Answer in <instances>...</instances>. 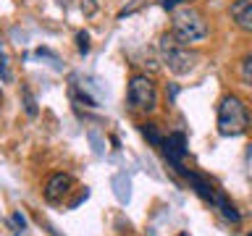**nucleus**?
<instances>
[{
	"instance_id": "f257e3e1",
	"label": "nucleus",
	"mask_w": 252,
	"mask_h": 236,
	"mask_svg": "<svg viewBox=\"0 0 252 236\" xmlns=\"http://www.w3.org/2000/svg\"><path fill=\"white\" fill-rule=\"evenodd\" d=\"M171 34L179 39L181 45H194L200 39L208 37V21L205 16L192 5H181L173 11V19H171Z\"/></svg>"
},
{
	"instance_id": "f03ea898",
	"label": "nucleus",
	"mask_w": 252,
	"mask_h": 236,
	"mask_svg": "<svg viewBox=\"0 0 252 236\" xmlns=\"http://www.w3.org/2000/svg\"><path fill=\"white\" fill-rule=\"evenodd\" d=\"M250 129V110L236 97L226 94L218 105V134L220 137H239Z\"/></svg>"
},
{
	"instance_id": "7ed1b4c3",
	"label": "nucleus",
	"mask_w": 252,
	"mask_h": 236,
	"mask_svg": "<svg viewBox=\"0 0 252 236\" xmlns=\"http://www.w3.org/2000/svg\"><path fill=\"white\" fill-rule=\"evenodd\" d=\"M158 50H160V58L168 66V71L176 76H184L189 71H194V66L200 63V55L194 50H189L187 45H181L173 34H163L160 42H158Z\"/></svg>"
},
{
	"instance_id": "20e7f679",
	"label": "nucleus",
	"mask_w": 252,
	"mask_h": 236,
	"mask_svg": "<svg viewBox=\"0 0 252 236\" xmlns=\"http://www.w3.org/2000/svg\"><path fill=\"white\" fill-rule=\"evenodd\" d=\"M126 102L134 113H153L158 110V102H160V94H158V87L150 76L145 74H134L129 79V89H126Z\"/></svg>"
},
{
	"instance_id": "39448f33",
	"label": "nucleus",
	"mask_w": 252,
	"mask_h": 236,
	"mask_svg": "<svg viewBox=\"0 0 252 236\" xmlns=\"http://www.w3.org/2000/svg\"><path fill=\"white\" fill-rule=\"evenodd\" d=\"M160 149H163L165 160L173 165V171L184 168V157H187V137H184V131H173V134H168V137H163Z\"/></svg>"
},
{
	"instance_id": "423d86ee",
	"label": "nucleus",
	"mask_w": 252,
	"mask_h": 236,
	"mask_svg": "<svg viewBox=\"0 0 252 236\" xmlns=\"http://www.w3.org/2000/svg\"><path fill=\"white\" fill-rule=\"evenodd\" d=\"M71 192H74V178H71L68 173H53V176L47 178L45 189H42L45 200H47V202H53V205L63 202Z\"/></svg>"
},
{
	"instance_id": "0eeeda50",
	"label": "nucleus",
	"mask_w": 252,
	"mask_h": 236,
	"mask_svg": "<svg viewBox=\"0 0 252 236\" xmlns=\"http://www.w3.org/2000/svg\"><path fill=\"white\" fill-rule=\"evenodd\" d=\"M228 13H231L234 24L242 31H250L252 34V0H234L231 8H228Z\"/></svg>"
},
{
	"instance_id": "6e6552de",
	"label": "nucleus",
	"mask_w": 252,
	"mask_h": 236,
	"mask_svg": "<svg viewBox=\"0 0 252 236\" xmlns=\"http://www.w3.org/2000/svg\"><path fill=\"white\" fill-rule=\"evenodd\" d=\"M139 129H142V134H145V139L150 142V145H155V147L163 145V134L158 131V123H142Z\"/></svg>"
},
{
	"instance_id": "1a4fd4ad",
	"label": "nucleus",
	"mask_w": 252,
	"mask_h": 236,
	"mask_svg": "<svg viewBox=\"0 0 252 236\" xmlns=\"http://www.w3.org/2000/svg\"><path fill=\"white\" fill-rule=\"evenodd\" d=\"M0 76H3V82H11V68H8V53H5L3 37H0Z\"/></svg>"
},
{
	"instance_id": "9d476101",
	"label": "nucleus",
	"mask_w": 252,
	"mask_h": 236,
	"mask_svg": "<svg viewBox=\"0 0 252 236\" xmlns=\"http://www.w3.org/2000/svg\"><path fill=\"white\" fill-rule=\"evenodd\" d=\"M239 74H242V79H244V82H247V84L252 87V53H247V55L242 58Z\"/></svg>"
},
{
	"instance_id": "9b49d317",
	"label": "nucleus",
	"mask_w": 252,
	"mask_h": 236,
	"mask_svg": "<svg viewBox=\"0 0 252 236\" xmlns=\"http://www.w3.org/2000/svg\"><path fill=\"white\" fill-rule=\"evenodd\" d=\"M76 42H79V53H90V37H87L84 31L76 34Z\"/></svg>"
},
{
	"instance_id": "f8f14e48",
	"label": "nucleus",
	"mask_w": 252,
	"mask_h": 236,
	"mask_svg": "<svg viewBox=\"0 0 252 236\" xmlns=\"http://www.w3.org/2000/svg\"><path fill=\"white\" fill-rule=\"evenodd\" d=\"M181 3V0H160V5L165 8V11H173V8H176Z\"/></svg>"
},
{
	"instance_id": "ddd939ff",
	"label": "nucleus",
	"mask_w": 252,
	"mask_h": 236,
	"mask_svg": "<svg viewBox=\"0 0 252 236\" xmlns=\"http://www.w3.org/2000/svg\"><path fill=\"white\" fill-rule=\"evenodd\" d=\"M13 223H16V226H21V228H24V218H21V215H13Z\"/></svg>"
}]
</instances>
